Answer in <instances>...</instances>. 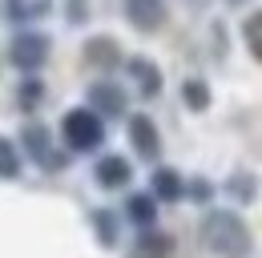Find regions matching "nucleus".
<instances>
[{
    "label": "nucleus",
    "mask_w": 262,
    "mask_h": 258,
    "mask_svg": "<svg viewBox=\"0 0 262 258\" xmlns=\"http://www.w3.org/2000/svg\"><path fill=\"white\" fill-rule=\"evenodd\" d=\"M169 254H173V238L162 230H145L133 246V258H169Z\"/></svg>",
    "instance_id": "nucleus-11"
},
{
    "label": "nucleus",
    "mask_w": 262,
    "mask_h": 258,
    "mask_svg": "<svg viewBox=\"0 0 262 258\" xmlns=\"http://www.w3.org/2000/svg\"><path fill=\"white\" fill-rule=\"evenodd\" d=\"M165 0H125V20L137 32H158L165 25Z\"/></svg>",
    "instance_id": "nucleus-4"
},
{
    "label": "nucleus",
    "mask_w": 262,
    "mask_h": 258,
    "mask_svg": "<svg viewBox=\"0 0 262 258\" xmlns=\"http://www.w3.org/2000/svg\"><path fill=\"white\" fill-rule=\"evenodd\" d=\"M202 242L222 258H246L250 254V230L230 210H210L202 218Z\"/></svg>",
    "instance_id": "nucleus-1"
},
{
    "label": "nucleus",
    "mask_w": 262,
    "mask_h": 258,
    "mask_svg": "<svg viewBox=\"0 0 262 258\" xmlns=\"http://www.w3.org/2000/svg\"><path fill=\"white\" fill-rule=\"evenodd\" d=\"M129 141H133V149H137V154H141L145 161H154L158 154H162V137H158V125H154L145 113L129 117Z\"/></svg>",
    "instance_id": "nucleus-7"
},
{
    "label": "nucleus",
    "mask_w": 262,
    "mask_h": 258,
    "mask_svg": "<svg viewBox=\"0 0 262 258\" xmlns=\"http://www.w3.org/2000/svg\"><path fill=\"white\" fill-rule=\"evenodd\" d=\"M186 193V182L173 174V169H154V202H178Z\"/></svg>",
    "instance_id": "nucleus-13"
},
{
    "label": "nucleus",
    "mask_w": 262,
    "mask_h": 258,
    "mask_svg": "<svg viewBox=\"0 0 262 258\" xmlns=\"http://www.w3.org/2000/svg\"><path fill=\"white\" fill-rule=\"evenodd\" d=\"M230 4H246V0H230Z\"/></svg>",
    "instance_id": "nucleus-21"
},
{
    "label": "nucleus",
    "mask_w": 262,
    "mask_h": 258,
    "mask_svg": "<svg viewBox=\"0 0 262 258\" xmlns=\"http://www.w3.org/2000/svg\"><path fill=\"white\" fill-rule=\"evenodd\" d=\"M129 73H133V81H137V89H141V97H158L162 93V73H158V64L149 61V57H133Z\"/></svg>",
    "instance_id": "nucleus-10"
},
{
    "label": "nucleus",
    "mask_w": 262,
    "mask_h": 258,
    "mask_svg": "<svg viewBox=\"0 0 262 258\" xmlns=\"http://www.w3.org/2000/svg\"><path fill=\"white\" fill-rule=\"evenodd\" d=\"M125 210H129V218L137 226H154V218H158V202H154V193H133Z\"/></svg>",
    "instance_id": "nucleus-14"
},
{
    "label": "nucleus",
    "mask_w": 262,
    "mask_h": 258,
    "mask_svg": "<svg viewBox=\"0 0 262 258\" xmlns=\"http://www.w3.org/2000/svg\"><path fill=\"white\" fill-rule=\"evenodd\" d=\"M93 222H97V230H101V242L113 246V242H117V222H113L109 214H93Z\"/></svg>",
    "instance_id": "nucleus-19"
},
{
    "label": "nucleus",
    "mask_w": 262,
    "mask_h": 258,
    "mask_svg": "<svg viewBox=\"0 0 262 258\" xmlns=\"http://www.w3.org/2000/svg\"><path fill=\"white\" fill-rule=\"evenodd\" d=\"M182 101H186L190 109H206V105H210V89H206L202 81H186V85H182Z\"/></svg>",
    "instance_id": "nucleus-16"
},
{
    "label": "nucleus",
    "mask_w": 262,
    "mask_h": 258,
    "mask_svg": "<svg viewBox=\"0 0 262 258\" xmlns=\"http://www.w3.org/2000/svg\"><path fill=\"white\" fill-rule=\"evenodd\" d=\"M93 178H97L101 190H121V186H129L133 169H129V161L121 158V154H109V158H101V161H97Z\"/></svg>",
    "instance_id": "nucleus-8"
},
{
    "label": "nucleus",
    "mask_w": 262,
    "mask_h": 258,
    "mask_svg": "<svg viewBox=\"0 0 262 258\" xmlns=\"http://www.w3.org/2000/svg\"><path fill=\"white\" fill-rule=\"evenodd\" d=\"M89 105H93V113H105V117H121L125 113V89L121 85H113V81H97V85H89Z\"/></svg>",
    "instance_id": "nucleus-6"
},
{
    "label": "nucleus",
    "mask_w": 262,
    "mask_h": 258,
    "mask_svg": "<svg viewBox=\"0 0 262 258\" xmlns=\"http://www.w3.org/2000/svg\"><path fill=\"white\" fill-rule=\"evenodd\" d=\"M20 174V154L8 137H0V178H16Z\"/></svg>",
    "instance_id": "nucleus-15"
},
{
    "label": "nucleus",
    "mask_w": 262,
    "mask_h": 258,
    "mask_svg": "<svg viewBox=\"0 0 262 258\" xmlns=\"http://www.w3.org/2000/svg\"><path fill=\"white\" fill-rule=\"evenodd\" d=\"M8 8V20H16V25H29V20H36V16H45L49 8H53V0H4Z\"/></svg>",
    "instance_id": "nucleus-12"
},
{
    "label": "nucleus",
    "mask_w": 262,
    "mask_h": 258,
    "mask_svg": "<svg viewBox=\"0 0 262 258\" xmlns=\"http://www.w3.org/2000/svg\"><path fill=\"white\" fill-rule=\"evenodd\" d=\"M25 149H29V158L40 161V165H49V169H61L65 158L61 154H53V137H49V129L45 125H25Z\"/></svg>",
    "instance_id": "nucleus-5"
},
{
    "label": "nucleus",
    "mask_w": 262,
    "mask_h": 258,
    "mask_svg": "<svg viewBox=\"0 0 262 258\" xmlns=\"http://www.w3.org/2000/svg\"><path fill=\"white\" fill-rule=\"evenodd\" d=\"M85 61L93 64V69H101V73H109L113 64H121V49H117L113 36H93L85 45Z\"/></svg>",
    "instance_id": "nucleus-9"
},
{
    "label": "nucleus",
    "mask_w": 262,
    "mask_h": 258,
    "mask_svg": "<svg viewBox=\"0 0 262 258\" xmlns=\"http://www.w3.org/2000/svg\"><path fill=\"white\" fill-rule=\"evenodd\" d=\"M85 16H89V12H85V0H69V20H73V25H81Z\"/></svg>",
    "instance_id": "nucleus-20"
},
{
    "label": "nucleus",
    "mask_w": 262,
    "mask_h": 258,
    "mask_svg": "<svg viewBox=\"0 0 262 258\" xmlns=\"http://www.w3.org/2000/svg\"><path fill=\"white\" fill-rule=\"evenodd\" d=\"M20 109H36V101H40V97H45V85H40V81H33V77H29V81H25V85H20Z\"/></svg>",
    "instance_id": "nucleus-18"
},
{
    "label": "nucleus",
    "mask_w": 262,
    "mask_h": 258,
    "mask_svg": "<svg viewBox=\"0 0 262 258\" xmlns=\"http://www.w3.org/2000/svg\"><path fill=\"white\" fill-rule=\"evenodd\" d=\"M61 137L73 154H93L105 141V121L93 109H69L65 121H61Z\"/></svg>",
    "instance_id": "nucleus-2"
},
{
    "label": "nucleus",
    "mask_w": 262,
    "mask_h": 258,
    "mask_svg": "<svg viewBox=\"0 0 262 258\" xmlns=\"http://www.w3.org/2000/svg\"><path fill=\"white\" fill-rule=\"evenodd\" d=\"M246 45H250V53L262 61V12H254V16L246 20Z\"/></svg>",
    "instance_id": "nucleus-17"
},
{
    "label": "nucleus",
    "mask_w": 262,
    "mask_h": 258,
    "mask_svg": "<svg viewBox=\"0 0 262 258\" xmlns=\"http://www.w3.org/2000/svg\"><path fill=\"white\" fill-rule=\"evenodd\" d=\"M49 53H53V40H49L45 32H33V29L16 32L12 45H8V61L16 64L20 73H36V69H45Z\"/></svg>",
    "instance_id": "nucleus-3"
}]
</instances>
